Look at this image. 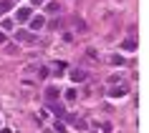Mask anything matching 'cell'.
<instances>
[{
	"mask_svg": "<svg viewBox=\"0 0 149 133\" xmlns=\"http://www.w3.org/2000/svg\"><path fill=\"white\" fill-rule=\"evenodd\" d=\"M111 131H114V125H111V123H101V133H111Z\"/></svg>",
	"mask_w": 149,
	"mask_h": 133,
	"instance_id": "cell-14",
	"label": "cell"
},
{
	"mask_svg": "<svg viewBox=\"0 0 149 133\" xmlns=\"http://www.w3.org/2000/svg\"><path fill=\"white\" fill-rule=\"evenodd\" d=\"M58 95H61V90H58V88H48V90H46V101H48V103H53Z\"/></svg>",
	"mask_w": 149,
	"mask_h": 133,
	"instance_id": "cell-6",
	"label": "cell"
},
{
	"mask_svg": "<svg viewBox=\"0 0 149 133\" xmlns=\"http://www.w3.org/2000/svg\"><path fill=\"white\" fill-rule=\"evenodd\" d=\"M15 18H18V23H28V20L33 18V10H31V8H20Z\"/></svg>",
	"mask_w": 149,
	"mask_h": 133,
	"instance_id": "cell-1",
	"label": "cell"
},
{
	"mask_svg": "<svg viewBox=\"0 0 149 133\" xmlns=\"http://www.w3.org/2000/svg\"><path fill=\"white\" fill-rule=\"evenodd\" d=\"M0 28H3V30H13V20H8V18H3V23H0Z\"/></svg>",
	"mask_w": 149,
	"mask_h": 133,
	"instance_id": "cell-11",
	"label": "cell"
},
{
	"mask_svg": "<svg viewBox=\"0 0 149 133\" xmlns=\"http://www.w3.org/2000/svg\"><path fill=\"white\" fill-rule=\"evenodd\" d=\"M121 48H124V50H129V53H132V50H136V40H134V38L124 40V43H121Z\"/></svg>",
	"mask_w": 149,
	"mask_h": 133,
	"instance_id": "cell-7",
	"label": "cell"
},
{
	"mask_svg": "<svg viewBox=\"0 0 149 133\" xmlns=\"http://www.w3.org/2000/svg\"><path fill=\"white\" fill-rule=\"evenodd\" d=\"M71 80H76V83L86 80V71H84V68H73V71H71Z\"/></svg>",
	"mask_w": 149,
	"mask_h": 133,
	"instance_id": "cell-3",
	"label": "cell"
},
{
	"mask_svg": "<svg viewBox=\"0 0 149 133\" xmlns=\"http://www.w3.org/2000/svg\"><path fill=\"white\" fill-rule=\"evenodd\" d=\"M0 133H13V131H10V128H0Z\"/></svg>",
	"mask_w": 149,
	"mask_h": 133,
	"instance_id": "cell-19",
	"label": "cell"
},
{
	"mask_svg": "<svg viewBox=\"0 0 149 133\" xmlns=\"http://www.w3.org/2000/svg\"><path fill=\"white\" fill-rule=\"evenodd\" d=\"M48 28H51V30H58V28H61V20H51V25H48Z\"/></svg>",
	"mask_w": 149,
	"mask_h": 133,
	"instance_id": "cell-16",
	"label": "cell"
},
{
	"mask_svg": "<svg viewBox=\"0 0 149 133\" xmlns=\"http://www.w3.org/2000/svg\"><path fill=\"white\" fill-rule=\"evenodd\" d=\"M109 63H111V65H124V58H121V55H111Z\"/></svg>",
	"mask_w": 149,
	"mask_h": 133,
	"instance_id": "cell-10",
	"label": "cell"
},
{
	"mask_svg": "<svg viewBox=\"0 0 149 133\" xmlns=\"http://www.w3.org/2000/svg\"><path fill=\"white\" fill-rule=\"evenodd\" d=\"M63 68H68L66 63H56V73H63Z\"/></svg>",
	"mask_w": 149,
	"mask_h": 133,
	"instance_id": "cell-17",
	"label": "cell"
},
{
	"mask_svg": "<svg viewBox=\"0 0 149 133\" xmlns=\"http://www.w3.org/2000/svg\"><path fill=\"white\" fill-rule=\"evenodd\" d=\"M18 40H20V43H36V33H25V30H20V33H18Z\"/></svg>",
	"mask_w": 149,
	"mask_h": 133,
	"instance_id": "cell-4",
	"label": "cell"
},
{
	"mask_svg": "<svg viewBox=\"0 0 149 133\" xmlns=\"http://www.w3.org/2000/svg\"><path fill=\"white\" fill-rule=\"evenodd\" d=\"M46 13H48V15H58V13H61V5H58L56 0H51V3L46 5Z\"/></svg>",
	"mask_w": 149,
	"mask_h": 133,
	"instance_id": "cell-5",
	"label": "cell"
},
{
	"mask_svg": "<svg viewBox=\"0 0 149 133\" xmlns=\"http://www.w3.org/2000/svg\"><path fill=\"white\" fill-rule=\"evenodd\" d=\"M0 43H5V33L0 30Z\"/></svg>",
	"mask_w": 149,
	"mask_h": 133,
	"instance_id": "cell-18",
	"label": "cell"
},
{
	"mask_svg": "<svg viewBox=\"0 0 149 133\" xmlns=\"http://www.w3.org/2000/svg\"><path fill=\"white\" fill-rule=\"evenodd\" d=\"M73 98H76V90H73V88H68V90H66V101H73Z\"/></svg>",
	"mask_w": 149,
	"mask_h": 133,
	"instance_id": "cell-15",
	"label": "cell"
},
{
	"mask_svg": "<svg viewBox=\"0 0 149 133\" xmlns=\"http://www.w3.org/2000/svg\"><path fill=\"white\" fill-rule=\"evenodd\" d=\"M51 108H53V113H56V116H63V106H58V103H51Z\"/></svg>",
	"mask_w": 149,
	"mask_h": 133,
	"instance_id": "cell-12",
	"label": "cell"
},
{
	"mask_svg": "<svg viewBox=\"0 0 149 133\" xmlns=\"http://www.w3.org/2000/svg\"><path fill=\"white\" fill-rule=\"evenodd\" d=\"M5 53H8V55H18V45H13V43L5 45Z\"/></svg>",
	"mask_w": 149,
	"mask_h": 133,
	"instance_id": "cell-13",
	"label": "cell"
},
{
	"mask_svg": "<svg viewBox=\"0 0 149 133\" xmlns=\"http://www.w3.org/2000/svg\"><path fill=\"white\" fill-rule=\"evenodd\" d=\"M28 23H31V30H40V28L46 25V18H40V15H33L31 20H28Z\"/></svg>",
	"mask_w": 149,
	"mask_h": 133,
	"instance_id": "cell-2",
	"label": "cell"
},
{
	"mask_svg": "<svg viewBox=\"0 0 149 133\" xmlns=\"http://www.w3.org/2000/svg\"><path fill=\"white\" fill-rule=\"evenodd\" d=\"M109 93L114 95V98H121V95H126V88H124V86H116V88H111Z\"/></svg>",
	"mask_w": 149,
	"mask_h": 133,
	"instance_id": "cell-8",
	"label": "cell"
},
{
	"mask_svg": "<svg viewBox=\"0 0 149 133\" xmlns=\"http://www.w3.org/2000/svg\"><path fill=\"white\" fill-rule=\"evenodd\" d=\"M10 8H13V0H3V3H0V13H3V15H5Z\"/></svg>",
	"mask_w": 149,
	"mask_h": 133,
	"instance_id": "cell-9",
	"label": "cell"
}]
</instances>
